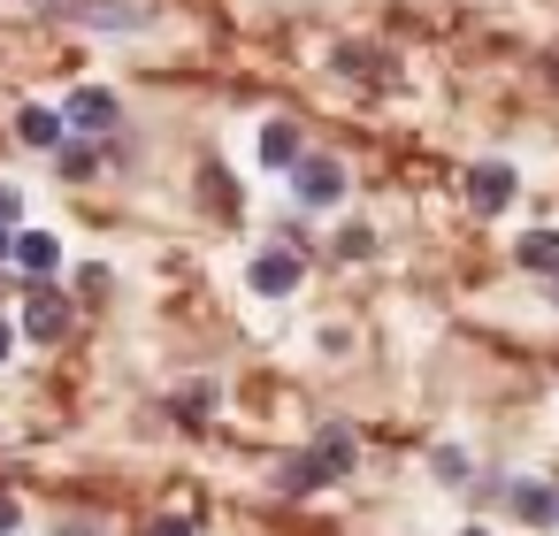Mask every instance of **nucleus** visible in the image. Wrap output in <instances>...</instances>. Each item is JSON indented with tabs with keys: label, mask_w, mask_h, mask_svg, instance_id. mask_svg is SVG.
I'll use <instances>...</instances> for the list:
<instances>
[{
	"label": "nucleus",
	"mask_w": 559,
	"mask_h": 536,
	"mask_svg": "<svg viewBox=\"0 0 559 536\" xmlns=\"http://www.w3.org/2000/svg\"><path fill=\"white\" fill-rule=\"evenodd\" d=\"M337 70H353V78H376V55H368V47H337Z\"/></svg>",
	"instance_id": "obj_15"
},
{
	"label": "nucleus",
	"mask_w": 559,
	"mask_h": 536,
	"mask_svg": "<svg viewBox=\"0 0 559 536\" xmlns=\"http://www.w3.org/2000/svg\"><path fill=\"white\" fill-rule=\"evenodd\" d=\"M513 261H521L528 276H559V230H528V238L513 246Z\"/></svg>",
	"instance_id": "obj_10"
},
{
	"label": "nucleus",
	"mask_w": 559,
	"mask_h": 536,
	"mask_svg": "<svg viewBox=\"0 0 559 536\" xmlns=\"http://www.w3.org/2000/svg\"><path fill=\"white\" fill-rule=\"evenodd\" d=\"M146 536H192V521H185V513H162V521H154Z\"/></svg>",
	"instance_id": "obj_16"
},
{
	"label": "nucleus",
	"mask_w": 559,
	"mask_h": 536,
	"mask_svg": "<svg viewBox=\"0 0 559 536\" xmlns=\"http://www.w3.org/2000/svg\"><path fill=\"white\" fill-rule=\"evenodd\" d=\"M513 192H521L513 162H475V169H467V207H475V215H506Z\"/></svg>",
	"instance_id": "obj_3"
},
{
	"label": "nucleus",
	"mask_w": 559,
	"mask_h": 536,
	"mask_svg": "<svg viewBox=\"0 0 559 536\" xmlns=\"http://www.w3.org/2000/svg\"><path fill=\"white\" fill-rule=\"evenodd\" d=\"M429 467H437L444 483H467V452H452V444H437V452H429Z\"/></svg>",
	"instance_id": "obj_13"
},
{
	"label": "nucleus",
	"mask_w": 559,
	"mask_h": 536,
	"mask_svg": "<svg viewBox=\"0 0 559 536\" xmlns=\"http://www.w3.org/2000/svg\"><path fill=\"white\" fill-rule=\"evenodd\" d=\"M337 253H345V261H368V253H376V230H368V223L337 230Z\"/></svg>",
	"instance_id": "obj_12"
},
{
	"label": "nucleus",
	"mask_w": 559,
	"mask_h": 536,
	"mask_svg": "<svg viewBox=\"0 0 559 536\" xmlns=\"http://www.w3.org/2000/svg\"><path fill=\"white\" fill-rule=\"evenodd\" d=\"M16 528V498H0V536H9Z\"/></svg>",
	"instance_id": "obj_18"
},
{
	"label": "nucleus",
	"mask_w": 559,
	"mask_h": 536,
	"mask_svg": "<svg viewBox=\"0 0 559 536\" xmlns=\"http://www.w3.org/2000/svg\"><path fill=\"white\" fill-rule=\"evenodd\" d=\"M16 215H24V200H16L9 184H0V230H16Z\"/></svg>",
	"instance_id": "obj_17"
},
{
	"label": "nucleus",
	"mask_w": 559,
	"mask_h": 536,
	"mask_svg": "<svg viewBox=\"0 0 559 536\" xmlns=\"http://www.w3.org/2000/svg\"><path fill=\"white\" fill-rule=\"evenodd\" d=\"M16 139H24V146H39V154H55V146L70 139V123H62L55 108H24V116H16Z\"/></svg>",
	"instance_id": "obj_8"
},
{
	"label": "nucleus",
	"mask_w": 559,
	"mask_h": 536,
	"mask_svg": "<svg viewBox=\"0 0 559 536\" xmlns=\"http://www.w3.org/2000/svg\"><path fill=\"white\" fill-rule=\"evenodd\" d=\"M55 154H62V177H93V146H70V139H62Z\"/></svg>",
	"instance_id": "obj_14"
},
{
	"label": "nucleus",
	"mask_w": 559,
	"mask_h": 536,
	"mask_svg": "<svg viewBox=\"0 0 559 536\" xmlns=\"http://www.w3.org/2000/svg\"><path fill=\"white\" fill-rule=\"evenodd\" d=\"M513 513H521V521H559V490L536 483V475H521V483H513Z\"/></svg>",
	"instance_id": "obj_9"
},
{
	"label": "nucleus",
	"mask_w": 559,
	"mask_h": 536,
	"mask_svg": "<svg viewBox=\"0 0 559 536\" xmlns=\"http://www.w3.org/2000/svg\"><path fill=\"white\" fill-rule=\"evenodd\" d=\"M70 330V299L62 291H47V276H39V291L24 299V337H39V345H55Z\"/></svg>",
	"instance_id": "obj_6"
},
{
	"label": "nucleus",
	"mask_w": 559,
	"mask_h": 536,
	"mask_svg": "<svg viewBox=\"0 0 559 536\" xmlns=\"http://www.w3.org/2000/svg\"><path fill=\"white\" fill-rule=\"evenodd\" d=\"M9 345H16V330H9V322H0V360H9Z\"/></svg>",
	"instance_id": "obj_19"
},
{
	"label": "nucleus",
	"mask_w": 559,
	"mask_h": 536,
	"mask_svg": "<svg viewBox=\"0 0 559 536\" xmlns=\"http://www.w3.org/2000/svg\"><path fill=\"white\" fill-rule=\"evenodd\" d=\"M9 253H16V230H0V261H9Z\"/></svg>",
	"instance_id": "obj_20"
},
{
	"label": "nucleus",
	"mask_w": 559,
	"mask_h": 536,
	"mask_svg": "<svg viewBox=\"0 0 559 536\" xmlns=\"http://www.w3.org/2000/svg\"><path fill=\"white\" fill-rule=\"evenodd\" d=\"M116 116H123V108H116V93H100V85H78V93H70V108H62V123H70V131H85V139H108V131H116Z\"/></svg>",
	"instance_id": "obj_5"
},
{
	"label": "nucleus",
	"mask_w": 559,
	"mask_h": 536,
	"mask_svg": "<svg viewBox=\"0 0 559 536\" xmlns=\"http://www.w3.org/2000/svg\"><path fill=\"white\" fill-rule=\"evenodd\" d=\"M460 536H490V528H460Z\"/></svg>",
	"instance_id": "obj_22"
},
{
	"label": "nucleus",
	"mask_w": 559,
	"mask_h": 536,
	"mask_svg": "<svg viewBox=\"0 0 559 536\" xmlns=\"http://www.w3.org/2000/svg\"><path fill=\"white\" fill-rule=\"evenodd\" d=\"M551 307H559V276H551Z\"/></svg>",
	"instance_id": "obj_21"
},
{
	"label": "nucleus",
	"mask_w": 559,
	"mask_h": 536,
	"mask_svg": "<svg viewBox=\"0 0 559 536\" xmlns=\"http://www.w3.org/2000/svg\"><path fill=\"white\" fill-rule=\"evenodd\" d=\"M299 276H307V261H299L292 246H269V253H253V269H246V284H253L261 299H284V291H299Z\"/></svg>",
	"instance_id": "obj_4"
},
{
	"label": "nucleus",
	"mask_w": 559,
	"mask_h": 536,
	"mask_svg": "<svg viewBox=\"0 0 559 536\" xmlns=\"http://www.w3.org/2000/svg\"><path fill=\"white\" fill-rule=\"evenodd\" d=\"M353 452H360V444H353V429H345V421H330L299 460H284V490H292V498H307V490H322L330 475H353Z\"/></svg>",
	"instance_id": "obj_1"
},
{
	"label": "nucleus",
	"mask_w": 559,
	"mask_h": 536,
	"mask_svg": "<svg viewBox=\"0 0 559 536\" xmlns=\"http://www.w3.org/2000/svg\"><path fill=\"white\" fill-rule=\"evenodd\" d=\"M292 192H299V207H337V200H345V162L299 154V162H292Z\"/></svg>",
	"instance_id": "obj_2"
},
{
	"label": "nucleus",
	"mask_w": 559,
	"mask_h": 536,
	"mask_svg": "<svg viewBox=\"0 0 559 536\" xmlns=\"http://www.w3.org/2000/svg\"><path fill=\"white\" fill-rule=\"evenodd\" d=\"M307 146H299V123H261V162L269 169H292Z\"/></svg>",
	"instance_id": "obj_11"
},
{
	"label": "nucleus",
	"mask_w": 559,
	"mask_h": 536,
	"mask_svg": "<svg viewBox=\"0 0 559 536\" xmlns=\"http://www.w3.org/2000/svg\"><path fill=\"white\" fill-rule=\"evenodd\" d=\"M24 276H55L62 269V238L55 230H16V253H9Z\"/></svg>",
	"instance_id": "obj_7"
}]
</instances>
